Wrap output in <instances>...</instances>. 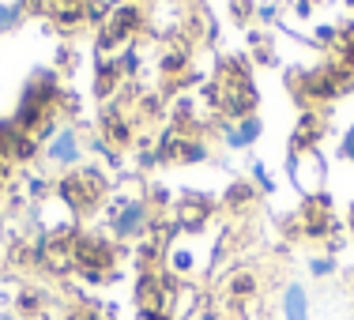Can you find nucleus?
<instances>
[{
    "label": "nucleus",
    "mask_w": 354,
    "mask_h": 320,
    "mask_svg": "<svg viewBox=\"0 0 354 320\" xmlns=\"http://www.w3.org/2000/svg\"><path fill=\"white\" fill-rule=\"evenodd\" d=\"M72 147H75V140H72V132H61V140H57V143H53V155H61V158H72V155H75V151H72Z\"/></svg>",
    "instance_id": "nucleus-2"
},
{
    "label": "nucleus",
    "mask_w": 354,
    "mask_h": 320,
    "mask_svg": "<svg viewBox=\"0 0 354 320\" xmlns=\"http://www.w3.org/2000/svg\"><path fill=\"white\" fill-rule=\"evenodd\" d=\"M286 317H290V320H306V294H301V290L286 294Z\"/></svg>",
    "instance_id": "nucleus-1"
}]
</instances>
